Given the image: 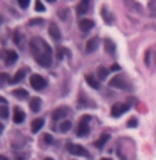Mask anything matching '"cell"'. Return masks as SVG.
Segmentation results:
<instances>
[{
  "mask_svg": "<svg viewBox=\"0 0 156 160\" xmlns=\"http://www.w3.org/2000/svg\"><path fill=\"white\" fill-rule=\"evenodd\" d=\"M65 148H67L69 152H71L72 155H81V157H86V158H92L91 155H89V152L84 148V147L77 145V143H71L69 142L67 145H65Z\"/></svg>",
  "mask_w": 156,
  "mask_h": 160,
  "instance_id": "5b68a950",
  "label": "cell"
},
{
  "mask_svg": "<svg viewBox=\"0 0 156 160\" xmlns=\"http://www.w3.org/2000/svg\"><path fill=\"white\" fill-rule=\"evenodd\" d=\"M109 138H111V135H108V133H104V135H102V137L99 138V140L96 142V147H97V148H99V150H101V148H104L106 142H108Z\"/></svg>",
  "mask_w": 156,
  "mask_h": 160,
  "instance_id": "7402d4cb",
  "label": "cell"
},
{
  "mask_svg": "<svg viewBox=\"0 0 156 160\" xmlns=\"http://www.w3.org/2000/svg\"><path fill=\"white\" fill-rule=\"evenodd\" d=\"M65 52H67V51H65V49L64 47H57V61H60V59H62V57H64V54H65Z\"/></svg>",
  "mask_w": 156,
  "mask_h": 160,
  "instance_id": "484cf974",
  "label": "cell"
},
{
  "mask_svg": "<svg viewBox=\"0 0 156 160\" xmlns=\"http://www.w3.org/2000/svg\"><path fill=\"white\" fill-rule=\"evenodd\" d=\"M2 57H3V63L7 64V66H12V64L17 61V52L15 51H3L2 52Z\"/></svg>",
  "mask_w": 156,
  "mask_h": 160,
  "instance_id": "ba28073f",
  "label": "cell"
},
{
  "mask_svg": "<svg viewBox=\"0 0 156 160\" xmlns=\"http://www.w3.org/2000/svg\"><path fill=\"white\" fill-rule=\"evenodd\" d=\"M9 116V108H7V105H2L0 106V118H7Z\"/></svg>",
  "mask_w": 156,
  "mask_h": 160,
  "instance_id": "d4e9b609",
  "label": "cell"
},
{
  "mask_svg": "<svg viewBox=\"0 0 156 160\" xmlns=\"http://www.w3.org/2000/svg\"><path fill=\"white\" fill-rule=\"evenodd\" d=\"M0 160H9V158H7L5 155H0Z\"/></svg>",
  "mask_w": 156,
  "mask_h": 160,
  "instance_id": "d590c367",
  "label": "cell"
},
{
  "mask_svg": "<svg viewBox=\"0 0 156 160\" xmlns=\"http://www.w3.org/2000/svg\"><path fill=\"white\" fill-rule=\"evenodd\" d=\"M35 10H39V12H44V10H46V7H44V3H42V2H35Z\"/></svg>",
  "mask_w": 156,
  "mask_h": 160,
  "instance_id": "83f0119b",
  "label": "cell"
},
{
  "mask_svg": "<svg viewBox=\"0 0 156 160\" xmlns=\"http://www.w3.org/2000/svg\"><path fill=\"white\" fill-rule=\"evenodd\" d=\"M59 17H62L64 20L67 19V9H64V10H59Z\"/></svg>",
  "mask_w": 156,
  "mask_h": 160,
  "instance_id": "1f68e13d",
  "label": "cell"
},
{
  "mask_svg": "<svg viewBox=\"0 0 156 160\" xmlns=\"http://www.w3.org/2000/svg\"><path fill=\"white\" fill-rule=\"evenodd\" d=\"M128 126H129V128H133V126H138V120H136V118H131V120L128 121Z\"/></svg>",
  "mask_w": 156,
  "mask_h": 160,
  "instance_id": "f1b7e54d",
  "label": "cell"
},
{
  "mask_svg": "<svg viewBox=\"0 0 156 160\" xmlns=\"http://www.w3.org/2000/svg\"><path fill=\"white\" fill-rule=\"evenodd\" d=\"M30 86L35 91H42V89L47 88V79L40 74H32L30 76Z\"/></svg>",
  "mask_w": 156,
  "mask_h": 160,
  "instance_id": "277c9868",
  "label": "cell"
},
{
  "mask_svg": "<svg viewBox=\"0 0 156 160\" xmlns=\"http://www.w3.org/2000/svg\"><path fill=\"white\" fill-rule=\"evenodd\" d=\"M111 88H118V89H128V91H131L133 89V84H131V81L126 78L124 74H116L111 79L109 83Z\"/></svg>",
  "mask_w": 156,
  "mask_h": 160,
  "instance_id": "7a4b0ae2",
  "label": "cell"
},
{
  "mask_svg": "<svg viewBox=\"0 0 156 160\" xmlns=\"http://www.w3.org/2000/svg\"><path fill=\"white\" fill-rule=\"evenodd\" d=\"M14 40H15V44H20V34H19V32H15V34H14Z\"/></svg>",
  "mask_w": 156,
  "mask_h": 160,
  "instance_id": "836d02e7",
  "label": "cell"
},
{
  "mask_svg": "<svg viewBox=\"0 0 156 160\" xmlns=\"http://www.w3.org/2000/svg\"><path fill=\"white\" fill-rule=\"evenodd\" d=\"M101 160H111V158H101Z\"/></svg>",
  "mask_w": 156,
  "mask_h": 160,
  "instance_id": "f35d334b",
  "label": "cell"
},
{
  "mask_svg": "<svg viewBox=\"0 0 156 160\" xmlns=\"http://www.w3.org/2000/svg\"><path fill=\"white\" fill-rule=\"evenodd\" d=\"M71 128H72V123L69 121V120H65V121H62L59 125V132H62V133H67Z\"/></svg>",
  "mask_w": 156,
  "mask_h": 160,
  "instance_id": "603a6c76",
  "label": "cell"
},
{
  "mask_svg": "<svg viewBox=\"0 0 156 160\" xmlns=\"http://www.w3.org/2000/svg\"><path fill=\"white\" fill-rule=\"evenodd\" d=\"M0 81H2V83H5V81H12V79L5 74V73H2V74H0Z\"/></svg>",
  "mask_w": 156,
  "mask_h": 160,
  "instance_id": "4dcf8cb0",
  "label": "cell"
},
{
  "mask_svg": "<svg viewBox=\"0 0 156 160\" xmlns=\"http://www.w3.org/2000/svg\"><path fill=\"white\" fill-rule=\"evenodd\" d=\"M19 5H20V9H27L29 0H19Z\"/></svg>",
  "mask_w": 156,
  "mask_h": 160,
  "instance_id": "f546056e",
  "label": "cell"
},
{
  "mask_svg": "<svg viewBox=\"0 0 156 160\" xmlns=\"http://www.w3.org/2000/svg\"><path fill=\"white\" fill-rule=\"evenodd\" d=\"M92 27H94V20H91V19H81L79 20V29L82 32H89Z\"/></svg>",
  "mask_w": 156,
  "mask_h": 160,
  "instance_id": "8fae6325",
  "label": "cell"
},
{
  "mask_svg": "<svg viewBox=\"0 0 156 160\" xmlns=\"http://www.w3.org/2000/svg\"><path fill=\"white\" fill-rule=\"evenodd\" d=\"M25 73H27V69H25V68L19 69V71L15 73V76L12 78V81H10V83H12V84H17V83H20V81L24 79V76H25Z\"/></svg>",
  "mask_w": 156,
  "mask_h": 160,
  "instance_id": "2e32d148",
  "label": "cell"
},
{
  "mask_svg": "<svg viewBox=\"0 0 156 160\" xmlns=\"http://www.w3.org/2000/svg\"><path fill=\"white\" fill-rule=\"evenodd\" d=\"M89 121H91V116L89 115H86V116H82L81 118V121H79V125H77V128H76V135L77 137H87L89 135Z\"/></svg>",
  "mask_w": 156,
  "mask_h": 160,
  "instance_id": "3957f363",
  "label": "cell"
},
{
  "mask_svg": "<svg viewBox=\"0 0 156 160\" xmlns=\"http://www.w3.org/2000/svg\"><path fill=\"white\" fill-rule=\"evenodd\" d=\"M30 52L37 61V64L42 68H51L52 64V49L42 37L30 39Z\"/></svg>",
  "mask_w": 156,
  "mask_h": 160,
  "instance_id": "6da1fadb",
  "label": "cell"
},
{
  "mask_svg": "<svg viewBox=\"0 0 156 160\" xmlns=\"http://www.w3.org/2000/svg\"><path fill=\"white\" fill-rule=\"evenodd\" d=\"M24 120H25V113H24L22 110L19 108V106H15V108H14V123L20 125Z\"/></svg>",
  "mask_w": 156,
  "mask_h": 160,
  "instance_id": "4fadbf2b",
  "label": "cell"
},
{
  "mask_svg": "<svg viewBox=\"0 0 156 160\" xmlns=\"http://www.w3.org/2000/svg\"><path fill=\"white\" fill-rule=\"evenodd\" d=\"M89 5H91V2H79V3H77V9H76L77 15H79V17H82L86 12L89 10Z\"/></svg>",
  "mask_w": 156,
  "mask_h": 160,
  "instance_id": "9a60e30c",
  "label": "cell"
},
{
  "mask_svg": "<svg viewBox=\"0 0 156 160\" xmlns=\"http://www.w3.org/2000/svg\"><path fill=\"white\" fill-rule=\"evenodd\" d=\"M40 101H42L40 98H30V101H29V103H30V110L34 113H37L40 110Z\"/></svg>",
  "mask_w": 156,
  "mask_h": 160,
  "instance_id": "d6986e66",
  "label": "cell"
},
{
  "mask_svg": "<svg viewBox=\"0 0 156 160\" xmlns=\"http://www.w3.org/2000/svg\"><path fill=\"white\" fill-rule=\"evenodd\" d=\"M12 94H14L15 98H20V100H27L29 98V93L25 91V89H14Z\"/></svg>",
  "mask_w": 156,
  "mask_h": 160,
  "instance_id": "44dd1931",
  "label": "cell"
},
{
  "mask_svg": "<svg viewBox=\"0 0 156 160\" xmlns=\"http://www.w3.org/2000/svg\"><path fill=\"white\" fill-rule=\"evenodd\" d=\"M42 140L46 142L47 145H51V143L54 142V138H52V135H49V133H46V135H44V137H42Z\"/></svg>",
  "mask_w": 156,
  "mask_h": 160,
  "instance_id": "4316f807",
  "label": "cell"
},
{
  "mask_svg": "<svg viewBox=\"0 0 156 160\" xmlns=\"http://www.w3.org/2000/svg\"><path fill=\"white\" fill-rule=\"evenodd\" d=\"M69 113H71V110H69L67 106H60V108L54 110V113H52V118H54V120H60V118L67 116Z\"/></svg>",
  "mask_w": 156,
  "mask_h": 160,
  "instance_id": "30bf717a",
  "label": "cell"
},
{
  "mask_svg": "<svg viewBox=\"0 0 156 160\" xmlns=\"http://www.w3.org/2000/svg\"><path fill=\"white\" fill-rule=\"evenodd\" d=\"M145 63L148 68H156V46L148 49L145 54Z\"/></svg>",
  "mask_w": 156,
  "mask_h": 160,
  "instance_id": "52a82bcc",
  "label": "cell"
},
{
  "mask_svg": "<svg viewBox=\"0 0 156 160\" xmlns=\"http://www.w3.org/2000/svg\"><path fill=\"white\" fill-rule=\"evenodd\" d=\"M97 47H99V37H92L86 44V52H94Z\"/></svg>",
  "mask_w": 156,
  "mask_h": 160,
  "instance_id": "7c38bea8",
  "label": "cell"
},
{
  "mask_svg": "<svg viewBox=\"0 0 156 160\" xmlns=\"http://www.w3.org/2000/svg\"><path fill=\"white\" fill-rule=\"evenodd\" d=\"M104 49H106V52H109V54H114V52H116V44H114L111 39H104Z\"/></svg>",
  "mask_w": 156,
  "mask_h": 160,
  "instance_id": "ac0fdd59",
  "label": "cell"
},
{
  "mask_svg": "<svg viewBox=\"0 0 156 160\" xmlns=\"http://www.w3.org/2000/svg\"><path fill=\"white\" fill-rule=\"evenodd\" d=\"M44 160H54V158H44Z\"/></svg>",
  "mask_w": 156,
  "mask_h": 160,
  "instance_id": "74e56055",
  "label": "cell"
},
{
  "mask_svg": "<svg viewBox=\"0 0 156 160\" xmlns=\"http://www.w3.org/2000/svg\"><path fill=\"white\" fill-rule=\"evenodd\" d=\"M44 123H46V121H44V118H35V120L32 121V126H30L32 132H34V133L40 132V128L44 126Z\"/></svg>",
  "mask_w": 156,
  "mask_h": 160,
  "instance_id": "e0dca14e",
  "label": "cell"
},
{
  "mask_svg": "<svg viewBox=\"0 0 156 160\" xmlns=\"http://www.w3.org/2000/svg\"><path fill=\"white\" fill-rule=\"evenodd\" d=\"M0 103H2V105H5V103H7V101H5V98H3V96H0Z\"/></svg>",
  "mask_w": 156,
  "mask_h": 160,
  "instance_id": "e575fe53",
  "label": "cell"
},
{
  "mask_svg": "<svg viewBox=\"0 0 156 160\" xmlns=\"http://www.w3.org/2000/svg\"><path fill=\"white\" fill-rule=\"evenodd\" d=\"M35 24H37V26H40V24H42V19H34L30 22V26H35Z\"/></svg>",
  "mask_w": 156,
  "mask_h": 160,
  "instance_id": "d6a6232c",
  "label": "cell"
},
{
  "mask_svg": "<svg viewBox=\"0 0 156 160\" xmlns=\"http://www.w3.org/2000/svg\"><path fill=\"white\" fill-rule=\"evenodd\" d=\"M129 108H131L129 103H114L111 106V115H113L114 118H119L121 115H124Z\"/></svg>",
  "mask_w": 156,
  "mask_h": 160,
  "instance_id": "8992f818",
  "label": "cell"
},
{
  "mask_svg": "<svg viewBox=\"0 0 156 160\" xmlns=\"http://www.w3.org/2000/svg\"><path fill=\"white\" fill-rule=\"evenodd\" d=\"M2 20H3V19H2V17H0V24H2Z\"/></svg>",
  "mask_w": 156,
  "mask_h": 160,
  "instance_id": "ab89813d",
  "label": "cell"
},
{
  "mask_svg": "<svg viewBox=\"0 0 156 160\" xmlns=\"http://www.w3.org/2000/svg\"><path fill=\"white\" fill-rule=\"evenodd\" d=\"M49 34H51V37L56 40V42H59L60 39H62V35H60V29L57 27L56 22H51V26H49Z\"/></svg>",
  "mask_w": 156,
  "mask_h": 160,
  "instance_id": "9c48e42d",
  "label": "cell"
},
{
  "mask_svg": "<svg viewBox=\"0 0 156 160\" xmlns=\"http://www.w3.org/2000/svg\"><path fill=\"white\" fill-rule=\"evenodd\" d=\"M101 15L104 17L106 24H113V15H109V14H108V9H106V7H102V10H101Z\"/></svg>",
  "mask_w": 156,
  "mask_h": 160,
  "instance_id": "cb8c5ba5",
  "label": "cell"
},
{
  "mask_svg": "<svg viewBox=\"0 0 156 160\" xmlns=\"http://www.w3.org/2000/svg\"><path fill=\"white\" fill-rule=\"evenodd\" d=\"M108 74H109V69L108 68H104V66H99L97 68V79H106L108 78Z\"/></svg>",
  "mask_w": 156,
  "mask_h": 160,
  "instance_id": "ffe728a7",
  "label": "cell"
},
{
  "mask_svg": "<svg viewBox=\"0 0 156 160\" xmlns=\"http://www.w3.org/2000/svg\"><path fill=\"white\" fill-rule=\"evenodd\" d=\"M86 83L91 86V88H94V89H99L101 88L99 79H97L96 76H92V74H86Z\"/></svg>",
  "mask_w": 156,
  "mask_h": 160,
  "instance_id": "5bb4252c",
  "label": "cell"
},
{
  "mask_svg": "<svg viewBox=\"0 0 156 160\" xmlns=\"http://www.w3.org/2000/svg\"><path fill=\"white\" fill-rule=\"evenodd\" d=\"M2 132H3V125L0 123V133H2Z\"/></svg>",
  "mask_w": 156,
  "mask_h": 160,
  "instance_id": "8d00e7d4",
  "label": "cell"
}]
</instances>
